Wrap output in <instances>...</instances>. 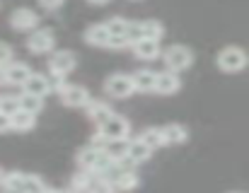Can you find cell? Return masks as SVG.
I'll return each mask as SVG.
<instances>
[{"mask_svg":"<svg viewBox=\"0 0 249 193\" xmlns=\"http://www.w3.org/2000/svg\"><path fill=\"white\" fill-rule=\"evenodd\" d=\"M114 160L99 147V145H85L83 150L78 152V167L83 172H89V174H102Z\"/></svg>","mask_w":249,"mask_h":193,"instance_id":"cell-1","label":"cell"},{"mask_svg":"<svg viewBox=\"0 0 249 193\" xmlns=\"http://www.w3.org/2000/svg\"><path fill=\"white\" fill-rule=\"evenodd\" d=\"M128 133H131V123L124 116L111 113L102 126H97V138H94L92 145H99V143H107V140H124V138H128Z\"/></svg>","mask_w":249,"mask_h":193,"instance_id":"cell-2","label":"cell"},{"mask_svg":"<svg viewBox=\"0 0 249 193\" xmlns=\"http://www.w3.org/2000/svg\"><path fill=\"white\" fill-rule=\"evenodd\" d=\"M160 58L165 61V70H172L177 75L194 65V51L189 46H184V44H174V46L165 48Z\"/></svg>","mask_w":249,"mask_h":193,"instance_id":"cell-3","label":"cell"},{"mask_svg":"<svg viewBox=\"0 0 249 193\" xmlns=\"http://www.w3.org/2000/svg\"><path fill=\"white\" fill-rule=\"evenodd\" d=\"M215 63H218V68L223 73H242L249 65V56L247 51L240 48V46H225V48L218 51Z\"/></svg>","mask_w":249,"mask_h":193,"instance_id":"cell-4","label":"cell"},{"mask_svg":"<svg viewBox=\"0 0 249 193\" xmlns=\"http://www.w3.org/2000/svg\"><path fill=\"white\" fill-rule=\"evenodd\" d=\"M85 44L94 46V48H126L128 41L124 39H116L109 34L107 24H92L85 29Z\"/></svg>","mask_w":249,"mask_h":193,"instance_id":"cell-5","label":"cell"},{"mask_svg":"<svg viewBox=\"0 0 249 193\" xmlns=\"http://www.w3.org/2000/svg\"><path fill=\"white\" fill-rule=\"evenodd\" d=\"M53 48H56V34L51 29H34L27 36V51L34 53V56L53 53Z\"/></svg>","mask_w":249,"mask_h":193,"instance_id":"cell-6","label":"cell"},{"mask_svg":"<svg viewBox=\"0 0 249 193\" xmlns=\"http://www.w3.org/2000/svg\"><path fill=\"white\" fill-rule=\"evenodd\" d=\"M51 58H49V73H53V75H71L75 68H78V56L73 53V51H68V48H61V51H53V53H49Z\"/></svg>","mask_w":249,"mask_h":193,"instance_id":"cell-7","label":"cell"},{"mask_svg":"<svg viewBox=\"0 0 249 193\" xmlns=\"http://www.w3.org/2000/svg\"><path fill=\"white\" fill-rule=\"evenodd\" d=\"M104 95L111 99H126L133 95V80L126 73H114L104 80Z\"/></svg>","mask_w":249,"mask_h":193,"instance_id":"cell-8","label":"cell"},{"mask_svg":"<svg viewBox=\"0 0 249 193\" xmlns=\"http://www.w3.org/2000/svg\"><path fill=\"white\" fill-rule=\"evenodd\" d=\"M10 27L15 32H29L32 34L34 29H39V15L32 7H17L10 15Z\"/></svg>","mask_w":249,"mask_h":193,"instance_id":"cell-9","label":"cell"},{"mask_svg":"<svg viewBox=\"0 0 249 193\" xmlns=\"http://www.w3.org/2000/svg\"><path fill=\"white\" fill-rule=\"evenodd\" d=\"M61 101L66 104V106H71V109H85L89 101H92V95H89V90L85 87V85H66L61 92Z\"/></svg>","mask_w":249,"mask_h":193,"instance_id":"cell-10","label":"cell"},{"mask_svg":"<svg viewBox=\"0 0 249 193\" xmlns=\"http://www.w3.org/2000/svg\"><path fill=\"white\" fill-rule=\"evenodd\" d=\"M2 82L5 85H12V87H22L24 82H27V78L34 73L27 63H22V61H12V63H7L2 70Z\"/></svg>","mask_w":249,"mask_h":193,"instance_id":"cell-11","label":"cell"},{"mask_svg":"<svg viewBox=\"0 0 249 193\" xmlns=\"http://www.w3.org/2000/svg\"><path fill=\"white\" fill-rule=\"evenodd\" d=\"M179 90H181V78L177 73H172V70L158 73V78H155V92L158 95L172 96V95H177Z\"/></svg>","mask_w":249,"mask_h":193,"instance_id":"cell-12","label":"cell"},{"mask_svg":"<svg viewBox=\"0 0 249 193\" xmlns=\"http://www.w3.org/2000/svg\"><path fill=\"white\" fill-rule=\"evenodd\" d=\"M160 135H162V145L174 147L189 140V128L181 123H167V126H160Z\"/></svg>","mask_w":249,"mask_h":193,"instance_id":"cell-13","label":"cell"},{"mask_svg":"<svg viewBox=\"0 0 249 193\" xmlns=\"http://www.w3.org/2000/svg\"><path fill=\"white\" fill-rule=\"evenodd\" d=\"M131 48H133L136 58H141V61H158V58L162 56V46H160V41H155V39H141V41H136Z\"/></svg>","mask_w":249,"mask_h":193,"instance_id":"cell-14","label":"cell"},{"mask_svg":"<svg viewBox=\"0 0 249 193\" xmlns=\"http://www.w3.org/2000/svg\"><path fill=\"white\" fill-rule=\"evenodd\" d=\"M22 92H27V95H34V96H44L51 95V85H49V75H44V73H32L29 78H27V82L22 85Z\"/></svg>","mask_w":249,"mask_h":193,"instance_id":"cell-15","label":"cell"},{"mask_svg":"<svg viewBox=\"0 0 249 193\" xmlns=\"http://www.w3.org/2000/svg\"><path fill=\"white\" fill-rule=\"evenodd\" d=\"M155 78H158V73H153V70H148V68L136 70V73L131 75V80H133V92H143V95L155 92Z\"/></svg>","mask_w":249,"mask_h":193,"instance_id":"cell-16","label":"cell"},{"mask_svg":"<svg viewBox=\"0 0 249 193\" xmlns=\"http://www.w3.org/2000/svg\"><path fill=\"white\" fill-rule=\"evenodd\" d=\"M36 126V116L29 113V111H22L17 109L12 116H10V130H17V133H27Z\"/></svg>","mask_w":249,"mask_h":193,"instance_id":"cell-17","label":"cell"},{"mask_svg":"<svg viewBox=\"0 0 249 193\" xmlns=\"http://www.w3.org/2000/svg\"><path fill=\"white\" fill-rule=\"evenodd\" d=\"M85 109H87V118H89L92 123H97V126H102V123L114 113V111H111V106H109L107 101H97V99H92Z\"/></svg>","mask_w":249,"mask_h":193,"instance_id":"cell-18","label":"cell"},{"mask_svg":"<svg viewBox=\"0 0 249 193\" xmlns=\"http://www.w3.org/2000/svg\"><path fill=\"white\" fill-rule=\"evenodd\" d=\"M128 138H124V140H107V143H99V147L114 160V162H121V160H126L128 157Z\"/></svg>","mask_w":249,"mask_h":193,"instance_id":"cell-19","label":"cell"},{"mask_svg":"<svg viewBox=\"0 0 249 193\" xmlns=\"http://www.w3.org/2000/svg\"><path fill=\"white\" fill-rule=\"evenodd\" d=\"M153 157V150L141 140V138H133L131 143H128V160L133 162V164H143V162H148Z\"/></svg>","mask_w":249,"mask_h":193,"instance_id":"cell-20","label":"cell"},{"mask_svg":"<svg viewBox=\"0 0 249 193\" xmlns=\"http://www.w3.org/2000/svg\"><path fill=\"white\" fill-rule=\"evenodd\" d=\"M141 34H143V39L160 41L162 34H165V24L160 19H141Z\"/></svg>","mask_w":249,"mask_h":193,"instance_id":"cell-21","label":"cell"},{"mask_svg":"<svg viewBox=\"0 0 249 193\" xmlns=\"http://www.w3.org/2000/svg\"><path fill=\"white\" fill-rule=\"evenodd\" d=\"M104 24H107V29H109V34H111V36L128 41L126 36H128V24H131V19H124V17H111V19H109V22H104ZM128 46H131V44H128Z\"/></svg>","mask_w":249,"mask_h":193,"instance_id":"cell-22","label":"cell"},{"mask_svg":"<svg viewBox=\"0 0 249 193\" xmlns=\"http://www.w3.org/2000/svg\"><path fill=\"white\" fill-rule=\"evenodd\" d=\"M17 101H19V109H22V111H29V113H34V116L44 109V99H41V96L27 95V92H22V95L17 96Z\"/></svg>","mask_w":249,"mask_h":193,"instance_id":"cell-23","label":"cell"},{"mask_svg":"<svg viewBox=\"0 0 249 193\" xmlns=\"http://www.w3.org/2000/svg\"><path fill=\"white\" fill-rule=\"evenodd\" d=\"M138 138H141V140H143V143H145V145L153 150V152H155L158 147H162V135H160V128H158V126H150V128H145V130H143Z\"/></svg>","mask_w":249,"mask_h":193,"instance_id":"cell-24","label":"cell"},{"mask_svg":"<svg viewBox=\"0 0 249 193\" xmlns=\"http://www.w3.org/2000/svg\"><path fill=\"white\" fill-rule=\"evenodd\" d=\"M49 189L44 184V179H39L36 174H24V181H22V189L19 193H44Z\"/></svg>","mask_w":249,"mask_h":193,"instance_id":"cell-25","label":"cell"},{"mask_svg":"<svg viewBox=\"0 0 249 193\" xmlns=\"http://www.w3.org/2000/svg\"><path fill=\"white\" fill-rule=\"evenodd\" d=\"M17 109H19V101H17V96L0 95V113H5V116H12Z\"/></svg>","mask_w":249,"mask_h":193,"instance_id":"cell-26","label":"cell"},{"mask_svg":"<svg viewBox=\"0 0 249 193\" xmlns=\"http://www.w3.org/2000/svg\"><path fill=\"white\" fill-rule=\"evenodd\" d=\"M12 61H15V51H12V46L5 44V41H0V70H2L7 63H12Z\"/></svg>","mask_w":249,"mask_h":193,"instance_id":"cell-27","label":"cell"},{"mask_svg":"<svg viewBox=\"0 0 249 193\" xmlns=\"http://www.w3.org/2000/svg\"><path fill=\"white\" fill-rule=\"evenodd\" d=\"M49 85H51V92H56V95H58L68 82H66V78H63V75H53V73H49Z\"/></svg>","mask_w":249,"mask_h":193,"instance_id":"cell-28","label":"cell"},{"mask_svg":"<svg viewBox=\"0 0 249 193\" xmlns=\"http://www.w3.org/2000/svg\"><path fill=\"white\" fill-rule=\"evenodd\" d=\"M63 2H66V0H39V5H41L44 10H49V12H53V10L63 7Z\"/></svg>","mask_w":249,"mask_h":193,"instance_id":"cell-29","label":"cell"},{"mask_svg":"<svg viewBox=\"0 0 249 193\" xmlns=\"http://www.w3.org/2000/svg\"><path fill=\"white\" fill-rule=\"evenodd\" d=\"M5 130H10V116L0 113V133H5Z\"/></svg>","mask_w":249,"mask_h":193,"instance_id":"cell-30","label":"cell"},{"mask_svg":"<svg viewBox=\"0 0 249 193\" xmlns=\"http://www.w3.org/2000/svg\"><path fill=\"white\" fill-rule=\"evenodd\" d=\"M87 2H89V5H107L109 0H87Z\"/></svg>","mask_w":249,"mask_h":193,"instance_id":"cell-31","label":"cell"},{"mask_svg":"<svg viewBox=\"0 0 249 193\" xmlns=\"http://www.w3.org/2000/svg\"><path fill=\"white\" fill-rule=\"evenodd\" d=\"M44 193H66V191H61V189H46Z\"/></svg>","mask_w":249,"mask_h":193,"instance_id":"cell-32","label":"cell"},{"mask_svg":"<svg viewBox=\"0 0 249 193\" xmlns=\"http://www.w3.org/2000/svg\"><path fill=\"white\" fill-rule=\"evenodd\" d=\"M2 179H5V169L0 167V186H2Z\"/></svg>","mask_w":249,"mask_h":193,"instance_id":"cell-33","label":"cell"},{"mask_svg":"<svg viewBox=\"0 0 249 193\" xmlns=\"http://www.w3.org/2000/svg\"><path fill=\"white\" fill-rule=\"evenodd\" d=\"M232 193H237V191H232Z\"/></svg>","mask_w":249,"mask_h":193,"instance_id":"cell-34","label":"cell"}]
</instances>
